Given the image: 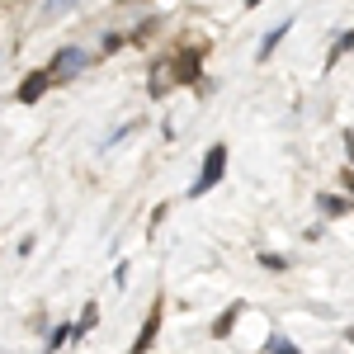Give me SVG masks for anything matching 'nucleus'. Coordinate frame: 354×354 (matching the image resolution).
<instances>
[{
  "mask_svg": "<svg viewBox=\"0 0 354 354\" xmlns=\"http://www.w3.org/2000/svg\"><path fill=\"white\" fill-rule=\"evenodd\" d=\"M66 335H71V326H57V330H53V340H48V354L62 350V345H66Z\"/></svg>",
  "mask_w": 354,
  "mask_h": 354,
  "instance_id": "11",
  "label": "nucleus"
},
{
  "mask_svg": "<svg viewBox=\"0 0 354 354\" xmlns=\"http://www.w3.org/2000/svg\"><path fill=\"white\" fill-rule=\"evenodd\" d=\"M85 66H90V53H85V48H62L57 62L48 66V76H53V81H71V76H81Z\"/></svg>",
  "mask_w": 354,
  "mask_h": 354,
  "instance_id": "2",
  "label": "nucleus"
},
{
  "mask_svg": "<svg viewBox=\"0 0 354 354\" xmlns=\"http://www.w3.org/2000/svg\"><path fill=\"white\" fill-rule=\"evenodd\" d=\"M345 185H350V194H354V170H345Z\"/></svg>",
  "mask_w": 354,
  "mask_h": 354,
  "instance_id": "15",
  "label": "nucleus"
},
{
  "mask_svg": "<svg viewBox=\"0 0 354 354\" xmlns=\"http://www.w3.org/2000/svg\"><path fill=\"white\" fill-rule=\"evenodd\" d=\"M265 354H298V345H293L288 335H270V345H265Z\"/></svg>",
  "mask_w": 354,
  "mask_h": 354,
  "instance_id": "9",
  "label": "nucleus"
},
{
  "mask_svg": "<svg viewBox=\"0 0 354 354\" xmlns=\"http://www.w3.org/2000/svg\"><path fill=\"white\" fill-rule=\"evenodd\" d=\"M260 265H265V270H288V260H283V255H274V250L260 255Z\"/></svg>",
  "mask_w": 354,
  "mask_h": 354,
  "instance_id": "12",
  "label": "nucleus"
},
{
  "mask_svg": "<svg viewBox=\"0 0 354 354\" xmlns=\"http://www.w3.org/2000/svg\"><path fill=\"white\" fill-rule=\"evenodd\" d=\"M241 312H245L241 302H232V307H227V312H222V317H218V326H213V335H218V340H222V335H227V330L236 326V317H241Z\"/></svg>",
  "mask_w": 354,
  "mask_h": 354,
  "instance_id": "6",
  "label": "nucleus"
},
{
  "mask_svg": "<svg viewBox=\"0 0 354 354\" xmlns=\"http://www.w3.org/2000/svg\"><path fill=\"white\" fill-rule=\"evenodd\" d=\"M95 322H100V307H95V302H85V312H81V322L71 326V335H85V330H95Z\"/></svg>",
  "mask_w": 354,
  "mask_h": 354,
  "instance_id": "7",
  "label": "nucleus"
},
{
  "mask_svg": "<svg viewBox=\"0 0 354 354\" xmlns=\"http://www.w3.org/2000/svg\"><path fill=\"white\" fill-rule=\"evenodd\" d=\"M288 28H293V19H279V24H274L270 33L260 38V53H255V57H260V62H270V57H274V48H279V43L288 38Z\"/></svg>",
  "mask_w": 354,
  "mask_h": 354,
  "instance_id": "5",
  "label": "nucleus"
},
{
  "mask_svg": "<svg viewBox=\"0 0 354 354\" xmlns=\"http://www.w3.org/2000/svg\"><path fill=\"white\" fill-rule=\"evenodd\" d=\"M222 175H227V147H222V142H213V147H208V156H203L198 180L189 185V194H194V198H198V194H208V189L222 180Z\"/></svg>",
  "mask_w": 354,
  "mask_h": 354,
  "instance_id": "1",
  "label": "nucleus"
},
{
  "mask_svg": "<svg viewBox=\"0 0 354 354\" xmlns=\"http://www.w3.org/2000/svg\"><path fill=\"white\" fill-rule=\"evenodd\" d=\"M345 208H350L345 198H335V194H322V213H326V218H335V213H345Z\"/></svg>",
  "mask_w": 354,
  "mask_h": 354,
  "instance_id": "10",
  "label": "nucleus"
},
{
  "mask_svg": "<svg viewBox=\"0 0 354 354\" xmlns=\"http://www.w3.org/2000/svg\"><path fill=\"white\" fill-rule=\"evenodd\" d=\"M245 5H260V0H245Z\"/></svg>",
  "mask_w": 354,
  "mask_h": 354,
  "instance_id": "16",
  "label": "nucleus"
},
{
  "mask_svg": "<svg viewBox=\"0 0 354 354\" xmlns=\"http://www.w3.org/2000/svg\"><path fill=\"white\" fill-rule=\"evenodd\" d=\"M53 85V76L48 71H33V76H24V85H19V104H33V100H43V90Z\"/></svg>",
  "mask_w": 354,
  "mask_h": 354,
  "instance_id": "4",
  "label": "nucleus"
},
{
  "mask_svg": "<svg viewBox=\"0 0 354 354\" xmlns=\"http://www.w3.org/2000/svg\"><path fill=\"white\" fill-rule=\"evenodd\" d=\"M345 53H354V28H350V33H340V38H335V48H330L326 66H335V62H340V57H345Z\"/></svg>",
  "mask_w": 354,
  "mask_h": 354,
  "instance_id": "8",
  "label": "nucleus"
},
{
  "mask_svg": "<svg viewBox=\"0 0 354 354\" xmlns=\"http://www.w3.org/2000/svg\"><path fill=\"white\" fill-rule=\"evenodd\" d=\"M161 317H165V302L156 298V302H151V312H147V322H142V330H137V340H133V354L151 350V340H156V330H161Z\"/></svg>",
  "mask_w": 354,
  "mask_h": 354,
  "instance_id": "3",
  "label": "nucleus"
},
{
  "mask_svg": "<svg viewBox=\"0 0 354 354\" xmlns=\"http://www.w3.org/2000/svg\"><path fill=\"white\" fill-rule=\"evenodd\" d=\"M76 0H43V15H62V10H71Z\"/></svg>",
  "mask_w": 354,
  "mask_h": 354,
  "instance_id": "13",
  "label": "nucleus"
},
{
  "mask_svg": "<svg viewBox=\"0 0 354 354\" xmlns=\"http://www.w3.org/2000/svg\"><path fill=\"white\" fill-rule=\"evenodd\" d=\"M345 151H350V156H354V133H345Z\"/></svg>",
  "mask_w": 354,
  "mask_h": 354,
  "instance_id": "14",
  "label": "nucleus"
}]
</instances>
